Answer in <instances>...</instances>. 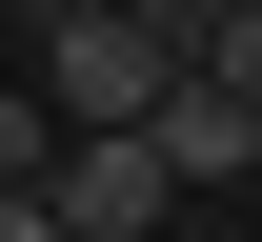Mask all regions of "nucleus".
Listing matches in <instances>:
<instances>
[{
    "label": "nucleus",
    "instance_id": "obj_1",
    "mask_svg": "<svg viewBox=\"0 0 262 242\" xmlns=\"http://www.w3.org/2000/svg\"><path fill=\"white\" fill-rule=\"evenodd\" d=\"M162 81H182V40L121 20V0H61V20H40V101H61V141H81V121H141Z\"/></svg>",
    "mask_w": 262,
    "mask_h": 242
},
{
    "label": "nucleus",
    "instance_id": "obj_2",
    "mask_svg": "<svg viewBox=\"0 0 262 242\" xmlns=\"http://www.w3.org/2000/svg\"><path fill=\"white\" fill-rule=\"evenodd\" d=\"M40 202H61V242H141V222H182V182H162L141 121H81L61 162H40Z\"/></svg>",
    "mask_w": 262,
    "mask_h": 242
},
{
    "label": "nucleus",
    "instance_id": "obj_3",
    "mask_svg": "<svg viewBox=\"0 0 262 242\" xmlns=\"http://www.w3.org/2000/svg\"><path fill=\"white\" fill-rule=\"evenodd\" d=\"M141 141H162V182H182V202H202V182H242V162H262V101H222V81L182 61L162 101H141Z\"/></svg>",
    "mask_w": 262,
    "mask_h": 242
},
{
    "label": "nucleus",
    "instance_id": "obj_4",
    "mask_svg": "<svg viewBox=\"0 0 262 242\" xmlns=\"http://www.w3.org/2000/svg\"><path fill=\"white\" fill-rule=\"evenodd\" d=\"M202 81H222V101H262V0H222V20H202Z\"/></svg>",
    "mask_w": 262,
    "mask_h": 242
},
{
    "label": "nucleus",
    "instance_id": "obj_5",
    "mask_svg": "<svg viewBox=\"0 0 262 242\" xmlns=\"http://www.w3.org/2000/svg\"><path fill=\"white\" fill-rule=\"evenodd\" d=\"M61 162V101H0V182H40Z\"/></svg>",
    "mask_w": 262,
    "mask_h": 242
},
{
    "label": "nucleus",
    "instance_id": "obj_6",
    "mask_svg": "<svg viewBox=\"0 0 262 242\" xmlns=\"http://www.w3.org/2000/svg\"><path fill=\"white\" fill-rule=\"evenodd\" d=\"M0 242H61V202H40V182H0Z\"/></svg>",
    "mask_w": 262,
    "mask_h": 242
},
{
    "label": "nucleus",
    "instance_id": "obj_7",
    "mask_svg": "<svg viewBox=\"0 0 262 242\" xmlns=\"http://www.w3.org/2000/svg\"><path fill=\"white\" fill-rule=\"evenodd\" d=\"M40 20H61V0H40Z\"/></svg>",
    "mask_w": 262,
    "mask_h": 242
}]
</instances>
